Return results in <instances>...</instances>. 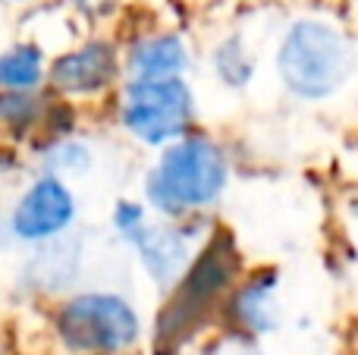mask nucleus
Listing matches in <instances>:
<instances>
[{"label": "nucleus", "mask_w": 358, "mask_h": 355, "mask_svg": "<svg viewBox=\"0 0 358 355\" xmlns=\"http://www.w3.org/2000/svg\"><path fill=\"white\" fill-rule=\"evenodd\" d=\"M227 180L229 167L223 148L214 138L189 132L185 138L167 145L157 164L148 170L145 198L155 211L167 217H182L214 205L227 189Z\"/></svg>", "instance_id": "obj_1"}, {"label": "nucleus", "mask_w": 358, "mask_h": 355, "mask_svg": "<svg viewBox=\"0 0 358 355\" xmlns=\"http://www.w3.org/2000/svg\"><path fill=\"white\" fill-rule=\"evenodd\" d=\"M358 54L336 25L321 19H302L286 31L277 54L283 85L296 98L324 101L336 94L355 75Z\"/></svg>", "instance_id": "obj_2"}, {"label": "nucleus", "mask_w": 358, "mask_h": 355, "mask_svg": "<svg viewBox=\"0 0 358 355\" xmlns=\"http://www.w3.org/2000/svg\"><path fill=\"white\" fill-rule=\"evenodd\" d=\"M57 333L66 349L82 355H120L138 343L142 321L117 293L73 296L57 312Z\"/></svg>", "instance_id": "obj_3"}, {"label": "nucleus", "mask_w": 358, "mask_h": 355, "mask_svg": "<svg viewBox=\"0 0 358 355\" xmlns=\"http://www.w3.org/2000/svg\"><path fill=\"white\" fill-rule=\"evenodd\" d=\"M195 98L185 79H126L120 92V123L132 138L167 148L189 136Z\"/></svg>", "instance_id": "obj_4"}, {"label": "nucleus", "mask_w": 358, "mask_h": 355, "mask_svg": "<svg viewBox=\"0 0 358 355\" xmlns=\"http://www.w3.org/2000/svg\"><path fill=\"white\" fill-rule=\"evenodd\" d=\"M76 195L54 173H44L19 195L10 211V233L19 242H54L73 226Z\"/></svg>", "instance_id": "obj_5"}, {"label": "nucleus", "mask_w": 358, "mask_h": 355, "mask_svg": "<svg viewBox=\"0 0 358 355\" xmlns=\"http://www.w3.org/2000/svg\"><path fill=\"white\" fill-rule=\"evenodd\" d=\"M236 274H239V255H236L233 242L227 236H220L192 261L185 277L176 283V299L170 305V314L176 318L173 331L192 324L195 318H201L233 287Z\"/></svg>", "instance_id": "obj_6"}, {"label": "nucleus", "mask_w": 358, "mask_h": 355, "mask_svg": "<svg viewBox=\"0 0 358 355\" xmlns=\"http://www.w3.org/2000/svg\"><path fill=\"white\" fill-rule=\"evenodd\" d=\"M120 60L107 41H88L60 54L48 69V82L63 94H98L117 79Z\"/></svg>", "instance_id": "obj_7"}, {"label": "nucleus", "mask_w": 358, "mask_h": 355, "mask_svg": "<svg viewBox=\"0 0 358 355\" xmlns=\"http://www.w3.org/2000/svg\"><path fill=\"white\" fill-rule=\"evenodd\" d=\"M126 242L136 245L145 270L151 274V280L157 287H176L185 277V270L192 268V245L179 226L145 220Z\"/></svg>", "instance_id": "obj_8"}, {"label": "nucleus", "mask_w": 358, "mask_h": 355, "mask_svg": "<svg viewBox=\"0 0 358 355\" xmlns=\"http://www.w3.org/2000/svg\"><path fill=\"white\" fill-rule=\"evenodd\" d=\"M189 66V50L179 35H148L126 54V79H182Z\"/></svg>", "instance_id": "obj_9"}, {"label": "nucleus", "mask_w": 358, "mask_h": 355, "mask_svg": "<svg viewBox=\"0 0 358 355\" xmlns=\"http://www.w3.org/2000/svg\"><path fill=\"white\" fill-rule=\"evenodd\" d=\"M273 289H277V274H273V270L248 277L233 293V299H229V318H233V324L248 333L273 331V324H277Z\"/></svg>", "instance_id": "obj_10"}, {"label": "nucleus", "mask_w": 358, "mask_h": 355, "mask_svg": "<svg viewBox=\"0 0 358 355\" xmlns=\"http://www.w3.org/2000/svg\"><path fill=\"white\" fill-rule=\"evenodd\" d=\"M44 79V50L38 44H16L0 54V92L31 94Z\"/></svg>", "instance_id": "obj_11"}, {"label": "nucleus", "mask_w": 358, "mask_h": 355, "mask_svg": "<svg viewBox=\"0 0 358 355\" xmlns=\"http://www.w3.org/2000/svg\"><path fill=\"white\" fill-rule=\"evenodd\" d=\"M214 69H217V75H220L227 85L242 88V85L252 82L255 60H252V54L242 48L239 38H229V41H223L220 48L214 50Z\"/></svg>", "instance_id": "obj_12"}, {"label": "nucleus", "mask_w": 358, "mask_h": 355, "mask_svg": "<svg viewBox=\"0 0 358 355\" xmlns=\"http://www.w3.org/2000/svg\"><path fill=\"white\" fill-rule=\"evenodd\" d=\"M38 117V101L31 94L19 92H0V123L6 126H22Z\"/></svg>", "instance_id": "obj_13"}, {"label": "nucleus", "mask_w": 358, "mask_h": 355, "mask_svg": "<svg viewBox=\"0 0 358 355\" xmlns=\"http://www.w3.org/2000/svg\"><path fill=\"white\" fill-rule=\"evenodd\" d=\"M145 220H148V211H145V205H138V201L126 198V201H117V208H113V226H117V233L123 239H129Z\"/></svg>", "instance_id": "obj_14"}, {"label": "nucleus", "mask_w": 358, "mask_h": 355, "mask_svg": "<svg viewBox=\"0 0 358 355\" xmlns=\"http://www.w3.org/2000/svg\"><path fill=\"white\" fill-rule=\"evenodd\" d=\"M50 157L57 161V167H60V170H73V173H82V170H88V164H92L88 148H85V145H79V142L57 145V148L50 151Z\"/></svg>", "instance_id": "obj_15"}, {"label": "nucleus", "mask_w": 358, "mask_h": 355, "mask_svg": "<svg viewBox=\"0 0 358 355\" xmlns=\"http://www.w3.org/2000/svg\"><path fill=\"white\" fill-rule=\"evenodd\" d=\"M69 3H73L76 10L88 13V16H98V13L107 10V6H113V0H69Z\"/></svg>", "instance_id": "obj_16"}, {"label": "nucleus", "mask_w": 358, "mask_h": 355, "mask_svg": "<svg viewBox=\"0 0 358 355\" xmlns=\"http://www.w3.org/2000/svg\"><path fill=\"white\" fill-rule=\"evenodd\" d=\"M10 3H25V0H10Z\"/></svg>", "instance_id": "obj_17"}]
</instances>
